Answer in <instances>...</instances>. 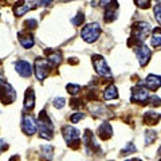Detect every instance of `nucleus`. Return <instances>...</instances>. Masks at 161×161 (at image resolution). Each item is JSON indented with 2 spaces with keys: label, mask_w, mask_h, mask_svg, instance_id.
Returning a JSON list of instances; mask_svg holds the SVG:
<instances>
[{
  "label": "nucleus",
  "mask_w": 161,
  "mask_h": 161,
  "mask_svg": "<svg viewBox=\"0 0 161 161\" xmlns=\"http://www.w3.org/2000/svg\"><path fill=\"white\" fill-rule=\"evenodd\" d=\"M136 6L140 8H149L150 7V0H134Z\"/></svg>",
  "instance_id": "29"
},
{
  "label": "nucleus",
  "mask_w": 161,
  "mask_h": 161,
  "mask_svg": "<svg viewBox=\"0 0 161 161\" xmlns=\"http://www.w3.org/2000/svg\"><path fill=\"white\" fill-rule=\"evenodd\" d=\"M150 32V24L148 22H138L136 23L133 28H132V36H130L128 44H130L134 40V47L140 46L144 43L145 38L149 35Z\"/></svg>",
  "instance_id": "2"
},
{
  "label": "nucleus",
  "mask_w": 161,
  "mask_h": 161,
  "mask_svg": "<svg viewBox=\"0 0 161 161\" xmlns=\"http://www.w3.org/2000/svg\"><path fill=\"white\" fill-rule=\"evenodd\" d=\"M83 22H85V15H83V12H78L77 16L71 19V23L74 24V26H77V27H79Z\"/></svg>",
  "instance_id": "25"
},
{
  "label": "nucleus",
  "mask_w": 161,
  "mask_h": 161,
  "mask_svg": "<svg viewBox=\"0 0 161 161\" xmlns=\"http://www.w3.org/2000/svg\"><path fill=\"white\" fill-rule=\"evenodd\" d=\"M18 36H19V42L20 44L24 47V48H31L34 44H35V40L32 38V35L31 34H28V32H23V31H20L18 32Z\"/></svg>",
  "instance_id": "17"
},
{
  "label": "nucleus",
  "mask_w": 161,
  "mask_h": 161,
  "mask_svg": "<svg viewBox=\"0 0 161 161\" xmlns=\"http://www.w3.org/2000/svg\"><path fill=\"white\" fill-rule=\"evenodd\" d=\"M103 98L109 101V99H117L118 98V92L117 87L114 85H109V86L103 90Z\"/></svg>",
  "instance_id": "20"
},
{
  "label": "nucleus",
  "mask_w": 161,
  "mask_h": 161,
  "mask_svg": "<svg viewBox=\"0 0 161 161\" xmlns=\"http://www.w3.org/2000/svg\"><path fill=\"white\" fill-rule=\"evenodd\" d=\"M115 2L114 0H99V6L101 7H103V8H106L109 6H112V4H114Z\"/></svg>",
  "instance_id": "33"
},
{
  "label": "nucleus",
  "mask_w": 161,
  "mask_h": 161,
  "mask_svg": "<svg viewBox=\"0 0 161 161\" xmlns=\"http://www.w3.org/2000/svg\"><path fill=\"white\" fill-rule=\"evenodd\" d=\"M53 105H54L55 109H63L64 105H66V99L63 97H57V98H54Z\"/></svg>",
  "instance_id": "26"
},
{
  "label": "nucleus",
  "mask_w": 161,
  "mask_h": 161,
  "mask_svg": "<svg viewBox=\"0 0 161 161\" xmlns=\"http://www.w3.org/2000/svg\"><path fill=\"white\" fill-rule=\"evenodd\" d=\"M136 48V55H137V59L140 62V66H147L150 57H152V51H150V48L147 46V44H140V46L134 47Z\"/></svg>",
  "instance_id": "10"
},
{
  "label": "nucleus",
  "mask_w": 161,
  "mask_h": 161,
  "mask_svg": "<svg viewBox=\"0 0 161 161\" xmlns=\"http://www.w3.org/2000/svg\"><path fill=\"white\" fill-rule=\"evenodd\" d=\"M161 119V114L157 112H147L144 114V122L147 125H157Z\"/></svg>",
  "instance_id": "19"
},
{
  "label": "nucleus",
  "mask_w": 161,
  "mask_h": 161,
  "mask_svg": "<svg viewBox=\"0 0 161 161\" xmlns=\"http://www.w3.org/2000/svg\"><path fill=\"white\" fill-rule=\"evenodd\" d=\"M153 12H154V18L158 22V24H161V3H157L153 8Z\"/></svg>",
  "instance_id": "27"
},
{
  "label": "nucleus",
  "mask_w": 161,
  "mask_h": 161,
  "mask_svg": "<svg viewBox=\"0 0 161 161\" xmlns=\"http://www.w3.org/2000/svg\"><path fill=\"white\" fill-rule=\"evenodd\" d=\"M158 154L161 156V147H160V149H158Z\"/></svg>",
  "instance_id": "36"
},
{
  "label": "nucleus",
  "mask_w": 161,
  "mask_h": 161,
  "mask_svg": "<svg viewBox=\"0 0 161 161\" xmlns=\"http://www.w3.org/2000/svg\"><path fill=\"white\" fill-rule=\"evenodd\" d=\"M153 47H160L161 46V27H156L152 32V39H150Z\"/></svg>",
  "instance_id": "22"
},
{
  "label": "nucleus",
  "mask_w": 161,
  "mask_h": 161,
  "mask_svg": "<svg viewBox=\"0 0 161 161\" xmlns=\"http://www.w3.org/2000/svg\"><path fill=\"white\" fill-rule=\"evenodd\" d=\"M36 128H38V133L40 138L44 140H51L53 134H54V124L51 122V119L48 118V114L42 110L38 115V121H36Z\"/></svg>",
  "instance_id": "1"
},
{
  "label": "nucleus",
  "mask_w": 161,
  "mask_h": 161,
  "mask_svg": "<svg viewBox=\"0 0 161 161\" xmlns=\"http://www.w3.org/2000/svg\"><path fill=\"white\" fill-rule=\"evenodd\" d=\"M101 32H102L101 24L97 22H93V23L86 24V26L82 28V31H80V38H82L86 43H94V42H97L98 38L101 36Z\"/></svg>",
  "instance_id": "3"
},
{
  "label": "nucleus",
  "mask_w": 161,
  "mask_h": 161,
  "mask_svg": "<svg viewBox=\"0 0 161 161\" xmlns=\"http://www.w3.org/2000/svg\"><path fill=\"white\" fill-rule=\"evenodd\" d=\"M156 140V132L154 130H147L145 132V144L150 145Z\"/></svg>",
  "instance_id": "23"
},
{
  "label": "nucleus",
  "mask_w": 161,
  "mask_h": 161,
  "mask_svg": "<svg viewBox=\"0 0 161 161\" xmlns=\"http://www.w3.org/2000/svg\"><path fill=\"white\" fill-rule=\"evenodd\" d=\"M144 86L148 90H152V92H156L157 89L161 87V77L156 74H149L144 80Z\"/></svg>",
  "instance_id": "13"
},
{
  "label": "nucleus",
  "mask_w": 161,
  "mask_h": 161,
  "mask_svg": "<svg viewBox=\"0 0 161 161\" xmlns=\"http://www.w3.org/2000/svg\"><path fill=\"white\" fill-rule=\"evenodd\" d=\"M150 99V103H152V106H160L161 105V98H158L157 95H154V97L149 98Z\"/></svg>",
  "instance_id": "32"
},
{
  "label": "nucleus",
  "mask_w": 161,
  "mask_h": 161,
  "mask_svg": "<svg viewBox=\"0 0 161 161\" xmlns=\"http://www.w3.org/2000/svg\"><path fill=\"white\" fill-rule=\"evenodd\" d=\"M15 70L23 78H28L32 74V67L27 60H18V62H15Z\"/></svg>",
  "instance_id": "12"
},
{
  "label": "nucleus",
  "mask_w": 161,
  "mask_h": 161,
  "mask_svg": "<svg viewBox=\"0 0 161 161\" xmlns=\"http://www.w3.org/2000/svg\"><path fill=\"white\" fill-rule=\"evenodd\" d=\"M98 136L101 140H109L113 136V128L109 122H102L98 126Z\"/></svg>",
  "instance_id": "15"
},
{
  "label": "nucleus",
  "mask_w": 161,
  "mask_h": 161,
  "mask_svg": "<svg viewBox=\"0 0 161 161\" xmlns=\"http://www.w3.org/2000/svg\"><path fill=\"white\" fill-rule=\"evenodd\" d=\"M4 149H7V144L6 142H4V141L3 140H0V153H2L3 152V150Z\"/></svg>",
  "instance_id": "34"
},
{
  "label": "nucleus",
  "mask_w": 161,
  "mask_h": 161,
  "mask_svg": "<svg viewBox=\"0 0 161 161\" xmlns=\"http://www.w3.org/2000/svg\"><path fill=\"white\" fill-rule=\"evenodd\" d=\"M132 102L136 103H147L148 99H149V92L148 89L144 86L142 83L137 85L136 87H133L132 90Z\"/></svg>",
  "instance_id": "9"
},
{
  "label": "nucleus",
  "mask_w": 161,
  "mask_h": 161,
  "mask_svg": "<svg viewBox=\"0 0 161 161\" xmlns=\"http://www.w3.org/2000/svg\"><path fill=\"white\" fill-rule=\"evenodd\" d=\"M46 54H47V60L53 64V67L58 66V64L62 62V53L58 51V50H55V51H51V50L48 51L47 50Z\"/></svg>",
  "instance_id": "18"
},
{
  "label": "nucleus",
  "mask_w": 161,
  "mask_h": 161,
  "mask_svg": "<svg viewBox=\"0 0 161 161\" xmlns=\"http://www.w3.org/2000/svg\"><path fill=\"white\" fill-rule=\"evenodd\" d=\"M133 152H136V147L133 144H128L126 147H125V149H122V154H129V153H133Z\"/></svg>",
  "instance_id": "31"
},
{
  "label": "nucleus",
  "mask_w": 161,
  "mask_h": 161,
  "mask_svg": "<svg viewBox=\"0 0 161 161\" xmlns=\"http://www.w3.org/2000/svg\"><path fill=\"white\" fill-rule=\"evenodd\" d=\"M117 15H118V3L115 2L114 4H112V6L105 8L103 19H105V22L106 23H110V22H113V20H115Z\"/></svg>",
  "instance_id": "14"
},
{
  "label": "nucleus",
  "mask_w": 161,
  "mask_h": 161,
  "mask_svg": "<svg viewBox=\"0 0 161 161\" xmlns=\"http://www.w3.org/2000/svg\"><path fill=\"white\" fill-rule=\"evenodd\" d=\"M126 161H141L140 158H130V160H126Z\"/></svg>",
  "instance_id": "35"
},
{
  "label": "nucleus",
  "mask_w": 161,
  "mask_h": 161,
  "mask_svg": "<svg viewBox=\"0 0 161 161\" xmlns=\"http://www.w3.org/2000/svg\"><path fill=\"white\" fill-rule=\"evenodd\" d=\"M40 156L46 161H51L54 156V148L51 145H42L40 147Z\"/></svg>",
  "instance_id": "21"
},
{
  "label": "nucleus",
  "mask_w": 161,
  "mask_h": 161,
  "mask_svg": "<svg viewBox=\"0 0 161 161\" xmlns=\"http://www.w3.org/2000/svg\"><path fill=\"white\" fill-rule=\"evenodd\" d=\"M66 89H67V93L71 94V95H77L80 92V86L79 85H75V83H69L66 86Z\"/></svg>",
  "instance_id": "24"
},
{
  "label": "nucleus",
  "mask_w": 161,
  "mask_h": 161,
  "mask_svg": "<svg viewBox=\"0 0 161 161\" xmlns=\"http://www.w3.org/2000/svg\"><path fill=\"white\" fill-rule=\"evenodd\" d=\"M51 67H53V64L48 62L47 58L35 59V75H36V79L43 82L48 77L50 71H51Z\"/></svg>",
  "instance_id": "6"
},
{
  "label": "nucleus",
  "mask_w": 161,
  "mask_h": 161,
  "mask_svg": "<svg viewBox=\"0 0 161 161\" xmlns=\"http://www.w3.org/2000/svg\"><path fill=\"white\" fill-rule=\"evenodd\" d=\"M24 26H26V28L28 30H35L38 27V20L35 19H27L26 22H24Z\"/></svg>",
  "instance_id": "28"
},
{
  "label": "nucleus",
  "mask_w": 161,
  "mask_h": 161,
  "mask_svg": "<svg viewBox=\"0 0 161 161\" xmlns=\"http://www.w3.org/2000/svg\"><path fill=\"white\" fill-rule=\"evenodd\" d=\"M83 118H85V114L80 113V112H78V113H75V114H73L71 117H70V121H71L73 124H77L79 119H83Z\"/></svg>",
  "instance_id": "30"
},
{
  "label": "nucleus",
  "mask_w": 161,
  "mask_h": 161,
  "mask_svg": "<svg viewBox=\"0 0 161 161\" xmlns=\"http://www.w3.org/2000/svg\"><path fill=\"white\" fill-rule=\"evenodd\" d=\"M62 134H63V138L67 142L69 147L77 148L79 145L80 132L78 129H75L74 126H70V125H64V126L62 128Z\"/></svg>",
  "instance_id": "7"
},
{
  "label": "nucleus",
  "mask_w": 161,
  "mask_h": 161,
  "mask_svg": "<svg viewBox=\"0 0 161 161\" xmlns=\"http://www.w3.org/2000/svg\"><path fill=\"white\" fill-rule=\"evenodd\" d=\"M35 106V92L32 87H28L26 90V94H24V109L30 112L32 110Z\"/></svg>",
  "instance_id": "16"
},
{
  "label": "nucleus",
  "mask_w": 161,
  "mask_h": 161,
  "mask_svg": "<svg viewBox=\"0 0 161 161\" xmlns=\"http://www.w3.org/2000/svg\"><path fill=\"white\" fill-rule=\"evenodd\" d=\"M92 59H93L94 69L97 70V73L101 75V77L102 78H112L113 77L112 70L109 69L106 60H105V58L102 55H93Z\"/></svg>",
  "instance_id": "8"
},
{
  "label": "nucleus",
  "mask_w": 161,
  "mask_h": 161,
  "mask_svg": "<svg viewBox=\"0 0 161 161\" xmlns=\"http://www.w3.org/2000/svg\"><path fill=\"white\" fill-rule=\"evenodd\" d=\"M18 94L15 92V89L9 85L8 82H6V79L0 78V101L4 105L12 103L15 99H16Z\"/></svg>",
  "instance_id": "5"
},
{
  "label": "nucleus",
  "mask_w": 161,
  "mask_h": 161,
  "mask_svg": "<svg viewBox=\"0 0 161 161\" xmlns=\"http://www.w3.org/2000/svg\"><path fill=\"white\" fill-rule=\"evenodd\" d=\"M22 129L23 132L28 134V136H32L36 133V121L32 117L31 114H24L23 115V119H22Z\"/></svg>",
  "instance_id": "11"
},
{
  "label": "nucleus",
  "mask_w": 161,
  "mask_h": 161,
  "mask_svg": "<svg viewBox=\"0 0 161 161\" xmlns=\"http://www.w3.org/2000/svg\"><path fill=\"white\" fill-rule=\"evenodd\" d=\"M40 6H43V0H19L14 7V14L15 16L20 18Z\"/></svg>",
  "instance_id": "4"
}]
</instances>
